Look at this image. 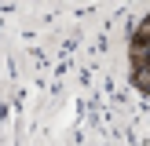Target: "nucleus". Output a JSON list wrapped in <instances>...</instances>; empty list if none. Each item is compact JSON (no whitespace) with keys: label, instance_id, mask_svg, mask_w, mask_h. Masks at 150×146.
Returning <instances> with one entry per match:
<instances>
[{"label":"nucleus","instance_id":"f257e3e1","mask_svg":"<svg viewBox=\"0 0 150 146\" xmlns=\"http://www.w3.org/2000/svg\"><path fill=\"white\" fill-rule=\"evenodd\" d=\"M128 73H132L136 91L150 95V15L136 26V33L128 40Z\"/></svg>","mask_w":150,"mask_h":146}]
</instances>
